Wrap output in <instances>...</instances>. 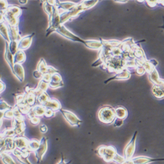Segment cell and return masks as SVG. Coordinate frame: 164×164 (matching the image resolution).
I'll list each match as a JSON object with an SVG mask.
<instances>
[{
  "label": "cell",
  "instance_id": "20",
  "mask_svg": "<svg viewBox=\"0 0 164 164\" xmlns=\"http://www.w3.org/2000/svg\"><path fill=\"white\" fill-rule=\"evenodd\" d=\"M32 111H33L36 117V116H42L43 115L45 114L46 109L43 106L37 105L33 109Z\"/></svg>",
  "mask_w": 164,
  "mask_h": 164
},
{
  "label": "cell",
  "instance_id": "36",
  "mask_svg": "<svg viewBox=\"0 0 164 164\" xmlns=\"http://www.w3.org/2000/svg\"><path fill=\"white\" fill-rule=\"evenodd\" d=\"M30 122L34 125H37V124H38L40 122V119L37 117H34L30 119Z\"/></svg>",
  "mask_w": 164,
  "mask_h": 164
},
{
  "label": "cell",
  "instance_id": "26",
  "mask_svg": "<svg viewBox=\"0 0 164 164\" xmlns=\"http://www.w3.org/2000/svg\"><path fill=\"white\" fill-rule=\"evenodd\" d=\"M75 7V4L70 3V2H66L64 3L60 4L59 7L63 11H70L72 8Z\"/></svg>",
  "mask_w": 164,
  "mask_h": 164
},
{
  "label": "cell",
  "instance_id": "17",
  "mask_svg": "<svg viewBox=\"0 0 164 164\" xmlns=\"http://www.w3.org/2000/svg\"><path fill=\"white\" fill-rule=\"evenodd\" d=\"M25 59H26V55L22 50H19L14 56V63L21 64L25 60Z\"/></svg>",
  "mask_w": 164,
  "mask_h": 164
},
{
  "label": "cell",
  "instance_id": "3",
  "mask_svg": "<svg viewBox=\"0 0 164 164\" xmlns=\"http://www.w3.org/2000/svg\"><path fill=\"white\" fill-rule=\"evenodd\" d=\"M21 9L17 7H15V6H11L5 11L4 18L9 23V26L16 27L18 22L17 18L21 14Z\"/></svg>",
  "mask_w": 164,
  "mask_h": 164
},
{
  "label": "cell",
  "instance_id": "37",
  "mask_svg": "<svg viewBox=\"0 0 164 164\" xmlns=\"http://www.w3.org/2000/svg\"><path fill=\"white\" fill-rule=\"evenodd\" d=\"M53 113H54V112L51 110H49V109H47L46 110V112H45V115L46 117H51L53 115Z\"/></svg>",
  "mask_w": 164,
  "mask_h": 164
},
{
  "label": "cell",
  "instance_id": "16",
  "mask_svg": "<svg viewBox=\"0 0 164 164\" xmlns=\"http://www.w3.org/2000/svg\"><path fill=\"white\" fill-rule=\"evenodd\" d=\"M115 113H116V117L118 119H120L123 120L124 119L128 117V112L125 109H124L123 107H118L115 110Z\"/></svg>",
  "mask_w": 164,
  "mask_h": 164
},
{
  "label": "cell",
  "instance_id": "22",
  "mask_svg": "<svg viewBox=\"0 0 164 164\" xmlns=\"http://www.w3.org/2000/svg\"><path fill=\"white\" fill-rule=\"evenodd\" d=\"M2 160L5 164H15V161L12 158L11 156L6 152H3L0 154Z\"/></svg>",
  "mask_w": 164,
  "mask_h": 164
},
{
  "label": "cell",
  "instance_id": "35",
  "mask_svg": "<svg viewBox=\"0 0 164 164\" xmlns=\"http://www.w3.org/2000/svg\"><path fill=\"white\" fill-rule=\"evenodd\" d=\"M56 72H58V70H56L55 68L51 66H49L47 67V74H49L50 75H53L55 74H56Z\"/></svg>",
  "mask_w": 164,
  "mask_h": 164
},
{
  "label": "cell",
  "instance_id": "18",
  "mask_svg": "<svg viewBox=\"0 0 164 164\" xmlns=\"http://www.w3.org/2000/svg\"><path fill=\"white\" fill-rule=\"evenodd\" d=\"M0 34L2 35L4 38L7 41H10V38L9 36L8 27L6 26L4 23H0Z\"/></svg>",
  "mask_w": 164,
  "mask_h": 164
},
{
  "label": "cell",
  "instance_id": "39",
  "mask_svg": "<svg viewBox=\"0 0 164 164\" xmlns=\"http://www.w3.org/2000/svg\"><path fill=\"white\" fill-rule=\"evenodd\" d=\"M71 162H72L71 160H70V162H66L65 160V158H64V157H63V156H62L60 161L57 164H70Z\"/></svg>",
  "mask_w": 164,
  "mask_h": 164
},
{
  "label": "cell",
  "instance_id": "43",
  "mask_svg": "<svg viewBox=\"0 0 164 164\" xmlns=\"http://www.w3.org/2000/svg\"><path fill=\"white\" fill-rule=\"evenodd\" d=\"M116 2H118V3H119V2H120V3H127L128 1H116Z\"/></svg>",
  "mask_w": 164,
  "mask_h": 164
},
{
  "label": "cell",
  "instance_id": "14",
  "mask_svg": "<svg viewBox=\"0 0 164 164\" xmlns=\"http://www.w3.org/2000/svg\"><path fill=\"white\" fill-rule=\"evenodd\" d=\"M13 128L15 134H21V132H23L25 126L22 119L15 118L13 120Z\"/></svg>",
  "mask_w": 164,
  "mask_h": 164
},
{
  "label": "cell",
  "instance_id": "15",
  "mask_svg": "<svg viewBox=\"0 0 164 164\" xmlns=\"http://www.w3.org/2000/svg\"><path fill=\"white\" fill-rule=\"evenodd\" d=\"M8 31L10 40L12 41H18V38H19V35H18L17 27L8 26Z\"/></svg>",
  "mask_w": 164,
  "mask_h": 164
},
{
  "label": "cell",
  "instance_id": "7",
  "mask_svg": "<svg viewBox=\"0 0 164 164\" xmlns=\"http://www.w3.org/2000/svg\"><path fill=\"white\" fill-rule=\"evenodd\" d=\"M131 164H148L152 162L164 161V158H152L147 156H138L129 160Z\"/></svg>",
  "mask_w": 164,
  "mask_h": 164
},
{
  "label": "cell",
  "instance_id": "9",
  "mask_svg": "<svg viewBox=\"0 0 164 164\" xmlns=\"http://www.w3.org/2000/svg\"><path fill=\"white\" fill-rule=\"evenodd\" d=\"M14 142L15 147L24 152H29L28 150V142L27 138L24 137H15L14 138Z\"/></svg>",
  "mask_w": 164,
  "mask_h": 164
},
{
  "label": "cell",
  "instance_id": "42",
  "mask_svg": "<svg viewBox=\"0 0 164 164\" xmlns=\"http://www.w3.org/2000/svg\"><path fill=\"white\" fill-rule=\"evenodd\" d=\"M19 3L22 4H26L27 3V1H19Z\"/></svg>",
  "mask_w": 164,
  "mask_h": 164
},
{
  "label": "cell",
  "instance_id": "24",
  "mask_svg": "<svg viewBox=\"0 0 164 164\" xmlns=\"http://www.w3.org/2000/svg\"><path fill=\"white\" fill-rule=\"evenodd\" d=\"M37 70H38L40 73H41L43 75L47 74V66L46 65V62L44 61L43 59L40 60L38 66H37Z\"/></svg>",
  "mask_w": 164,
  "mask_h": 164
},
{
  "label": "cell",
  "instance_id": "41",
  "mask_svg": "<svg viewBox=\"0 0 164 164\" xmlns=\"http://www.w3.org/2000/svg\"><path fill=\"white\" fill-rule=\"evenodd\" d=\"M4 89H5L4 84L0 81V93H1L2 91H3Z\"/></svg>",
  "mask_w": 164,
  "mask_h": 164
},
{
  "label": "cell",
  "instance_id": "28",
  "mask_svg": "<svg viewBox=\"0 0 164 164\" xmlns=\"http://www.w3.org/2000/svg\"><path fill=\"white\" fill-rule=\"evenodd\" d=\"M48 83L47 82L44 81L43 80H42L41 81H40V83L38 85V87H37V90H39L40 91H41V93H43V91H46L47 89V87H48Z\"/></svg>",
  "mask_w": 164,
  "mask_h": 164
},
{
  "label": "cell",
  "instance_id": "30",
  "mask_svg": "<svg viewBox=\"0 0 164 164\" xmlns=\"http://www.w3.org/2000/svg\"><path fill=\"white\" fill-rule=\"evenodd\" d=\"M49 99V96L45 93H42L40 95H39V97H38V100L40 103H41L43 104L45 103H46Z\"/></svg>",
  "mask_w": 164,
  "mask_h": 164
},
{
  "label": "cell",
  "instance_id": "25",
  "mask_svg": "<svg viewBox=\"0 0 164 164\" xmlns=\"http://www.w3.org/2000/svg\"><path fill=\"white\" fill-rule=\"evenodd\" d=\"M39 147L40 142L37 141L33 140L28 142V150L30 151H34V152H36L37 148H39Z\"/></svg>",
  "mask_w": 164,
  "mask_h": 164
},
{
  "label": "cell",
  "instance_id": "12",
  "mask_svg": "<svg viewBox=\"0 0 164 164\" xmlns=\"http://www.w3.org/2000/svg\"><path fill=\"white\" fill-rule=\"evenodd\" d=\"M43 106L46 108L51 110L53 112L56 110H59L60 109V103L57 100L55 99H49L46 103L43 104Z\"/></svg>",
  "mask_w": 164,
  "mask_h": 164
},
{
  "label": "cell",
  "instance_id": "2",
  "mask_svg": "<svg viewBox=\"0 0 164 164\" xmlns=\"http://www.w3.org/2000/svg\"><path fill=\"white\" fill-rule=\"evenodd\" d=\"M97 154L107 163L112 162L115 156L118 154L116 148L113 146H101L97 150Z\"/></svg>",
  "mask_w": 164,
  "mask_h": 164
},
{
  "label": "cell",
  "instance_id": "11",
  "mask_svg": "<svg viewBox=\"0 0 164 164\" xmlns=\"http://www.w3.org/2000/svg\"><path fill=\"white\" fill-rule=\"evenodd\" d=\"M31 38H32V36H28L22 37L20 41H18V48L20 50H24L28 49L31 45Z\"/></svg>",
  "mask_w": 164,
  "mask_h": 164
},
{
  "label": "cell",
  "instance_id": "44",
  "mask_svg": "<svg viewBox=\"0 0 164 164\" xmlns=\"http://www.w3.org/2000/svg\"><path fill=\"white\" fill-rule=\"evenodd\" d=\"M159 28H163V29H164V17H163V26L159 27Z\"/></svg>",
  "mask_w": 164,
  "mask_h": 164
},
{
  "label": "cell",
  "instance_id": "10",
  "mask_svg": "<svg viewBox=\"0 0 164 164\" xmlns=\"http://www.w3.org/2000/svg\"><path fill=\"white\" fill-rule=\"evenodd\" d=\"M12 153L17 157V160L22 164H31L27 159L28 156H29V152H24L20 150L15 148L12 151Z\"/></svg>",
  "mask_w": 164,
  "mask_h": 164
},
{
  "label": "cell",
  "instance_id": "38",
  "mask_svg": "<svg viewBox=\"0 0 164 164\" xmlns=\"http://www.w3.org/2000/svg\"><path fill=\"white\" fill-rule=\"evenodd\" d=\"M34 76L36 78H40L41 77H43V74L41 73H40L38 70H36L34 72Z\"/></svg>",
  "mask_w": 164,
  "mask_h": 164
},
{
  "label": "cell",
  "instance_id": "34",
  "mask_svg": "<svg viewBox=\"0 0 164 164\" xmlns=\"http://www.w3.org/2000/svg\"><path fill=\"white\" fill-rule=\"evenodd\" d=\"M49 85L51 86L52 88H54V89H56V88L57 87H60L61 86L63 85L62 82H60V83H55V82H51L50 81V83L49 84Z\"/></svg>",
  "mask_w": 164,
  "mask_h": 164
},
{
  "label": "cell",
  "instance_id": "1",
  "mask_svg": "<svg viewBox=\"0 0 164 164\" xmlns=\"http://www.w3.org/2000/svg\"><path fill=\"white\" fill-rule=\"evenodd\" d=\"M98 117L99 120L104 124H111L115 121L116 118L115 110L111 106H104L100 109Z\"/></svg>",
  "mask_w": 164,
  "mask_h": 164
},
{
  "label": "cell",
  "instance_id": "21",
  "mask_svg": "<svg viewBox=\"0 0 164 164\" xmlns=\"http://www.w3.org/2000/svg\"><path fill=\"white\" fill-rule=\"evenodd\" d=\"M85 45L87 47L93 49H99L102 47L101 42L99 41H86Z\"/></svg>",
  "mask_w": 164,
  "mask_h": 164
},
{
  "label": "cell",
  "instance_id": "13",
  "mask_svg": "<svg viewBox=\"0 0 164 164\" xmlns=\"http://www.w3.org/2000/svg\"><path fill=\"white\" fill-rule=\"evenodd\" d=\"M15 75L18 78L20 81H23L24 80V71L23 67L21 64H15L13 68H12Z\"/></svg>",
  "mask_w": 164,
  "mask_h": 164
},
{
  "label": "cell",
  "instance_id": "33",
  "mask_svg": "<svg viewBox=\"0 0 164 164\" xmlns=\"http://www.w3.org/2000/svg\"><path fill=\"white\" fill-rule=\"evenodd\" d=\"M123 121L122 119L116 118L115 121L113 122V126H114V127H120V126L123 125Z\"/></svg>",
  "mask_w": 164,
  "mask_h": 164
},
{
  "label": "cell",
  "instance_id": "23",
  "mask_svg": "<svg viewBox=\"0 0 164 164\" xmlns=\"http://www.w3.org/2000/svg\"><path fill=\"white\" fill-rule=\"evenodd\" d=\"M130 77V74L128 71H126L125 72L123 73H119L118 75H116V76H114L113 78H111V79L109 80L108 81H105V84L108 83V82L112 80H114V79H117V80H125V79H129V78Z\"/></svg>",
  "mask_w": 164,
  "mask_h": 164
},
{
  "label": "cell",
  "instance_id": "5",
  "mask_svg": "<svg viewBox=\"0 0 164 164\" xmlns=\"http://www.w3.org/2000/svg\"><path fill=\"white\" fill-rule=\"evenodd\" d=\"M56 31H57L59 34H60V35L66 37V38H68L69 40L81 42V43L85 44L86 41L82 40L81 39L79 38L78 36H75L73 33L71 32V31H69L65 27L63 26V25H60V26L58 27V28L56 30Z\"/></svg>",
  "mask_w": 164,
  "mask_h": 164
},
{
  "label": "cell",
  "instance_id": "19",
  "mask_svg": "<svg viewBox=\"0 0 164 164\" xmlns=\"http://www.w3.org/2000/svg\"><path fill=\"white\" fill-rule=\"evenodd\" d=\"M5 59L7 60V61L8 62L9 65H10V66L11 67L12 70V68H13L14 66V57L12 56V55L11 54V53L10 52V50L9 47L7 45V47H6V51H5Z\"/></svg>",
  "mask_w": 164,
  "mask_h": 164
},
{
  "label": "cell",
  "instance_id": "40",
  "mask_svg": "<svg viewBox=\"0 0 164 164\" xmlns=\"http://www.w3.org/2000/svg\"><path fill=\"white\" fill-rule=\"evenodd\" d=\"M40 131L42 132V133H46V132L47 131V126L45 125H42L40 127Z\"/></svg>",
  "mask_w": 164,
  "mask_h": 164
},
{
  "label": "cell",
  "instance_id": "31",
  "mask_svg": "<svg viewBox=\"0 0 164 164\" xmlns=\"http://www.w3.org/2000/svg\"><path fill=\"white\" fill-rule=\"evenodd\" d=\"M11 106H8L7 104L5 103L4 101H2L0 103V111H3V110H10Z\"/></svg>",
  "mask_w": 164,
  "mask_h": 164
},
{
  "label": "cell",
  "instance_id": "29",
  "mask_svg": "<svg viewBox=\"0 0 164 164\" xmlns=\"http://www.w3.org/2000/svg\"><path fill=\"white\" fill-rule=\"evenodd\" d=\"M44 9H45L46 12H47V13L49 15V16H51L52 14H53V7L52 5H51L50 4H49L47 3V2L44 4Z\"/></svg>",
  "mask_w": 164,
  "mask_h": 164
},
{
  "label": "cell",
  "instance_id": "27",
  "mask_svg": "<svg viewBox=\"0 0 164 164\" xmlns=\"http://www.w3.org/2000/svg\"><path fill=\"white\" fill-rule=\"evenodd\" d=\"M18 41H11L9 44V50L10 52L12 55H15L17 52V49H18Z\"/></svg>",
  "mask_w": 164,
  "mask_h": 164
},
{
  "label": "cell",
  "instance_id": "8",
  "mask_svg": "<svg viewBox=\"0 0 164 164\" xmlns=\"http://www.w3.org/2000/svg\"><path fill=\"white\" fill-rule=\"evenodd\" d=\"M47 150V138L46 137H43L40 142V147L36 151V156L37 160V163H40L42 158L43 156L45 155L46 151Z\"/></svg>",
  "mask_w": 164,
  "mask_h": 164
},
{
  "label": "cell",
  "instance_id": "32",
  "mask_svg": "<svg viewBox=\"0 0 164 164\" xmlns=\"http://www.w3.org/2000/svg\"><path fill=\"white\" fill-rule=\"evenodd\" d=\"M4 117L5 118H8V119H11L12 117H13L14 114H13V112H12V110H8L6 111L5 113H4Z\"/></svg>",
  "mask_w": 164,
  "mask_h": 164
},
{
  "label": "cell",
  "instance_id": "4",
  "mask_svg": "<svg viewBox=\"0 0 164 164\" xmlns=\"http://www.w3.org/2000/svg\"><path fill=\"white\" fill-rule=\"evenodd\" d=\"M138 133V131H136L135 133L131 138V141L128 144L127 146L125 147L124 151H123V157L125 160V161H129L130 160L133 156L134 155L135 151V144H136V138L137 135Z\"/></svg>",
  "mask_w": 164,
  "mask_h": 164
},
{
  "label": "cell",
  "instance_id": "6",
  "mask_svg": "<svg viewBox=\"0 0 164 164\" xmlns=\"http://www.w3.org/2000/svg\"><path fill=\"white\" fill-rule=\"evenodd\" d=\"M60 112L66 119V121L72 126H80V125L82 123V121L80 120L76 115H75L72 112L65 110H60Z\"/></svg>",
  "mask_w": 164,
  "mask_h": 164
}]
</instances>
